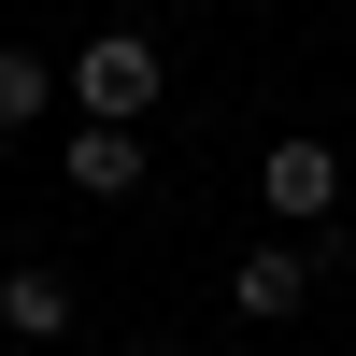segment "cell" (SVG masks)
<instances>
[{
	"instance_id": "1",
	"label": "cell",
	"mask_w": 356,
	"mask_h": 356,
	"mask_svg": "<svg viewBox=\"0 0 356 356\" xmlns=\"http://www.w3.org/2000/svg\"><path fill=\"white\" fill-rule=\"evenodd\" d=\"M157 100H171V57L143 43V29H100V43L72 57V114L86 129H143Z\"/></svg>"
},
{
	"instance_id": "2",
	"label": "cell",
	"mask_w": 356,
	"mask_h": 356,
	"mask_svg": "<svg viewBox=\"0 0 356 356\" xmlns=\"http://www.w3.org/2000/svg\"><path fill=\"white\" fill-rule=\"evenodd\" d=\"M257 200H271L285 228H328V214H342V143H328V129H285L271 157H257Z\"/></svg>"
},
{
	"instance_id": "3",
	"label": "cell",
	"mask_w": 356,
	"mask_h": 356,
	"mask_svg": "<svg viewBox=\"0 0 356 356\" xmlns=\"http://www.w3.org/2000/svg\"><path fill=\"white\" fill-rule=\"evenodd\" d=\"M57 186H72V200H129L143 186V129H72V143H57Z\"/></svg>"
},
{
	"instance_id": "4",
	"label": "cell",
	"mask_w": 356,
	"mask_h": 356,
	"mask_svg": "<svg viewBox=\"0 0 356 356\" xmlns=\"http://www.w3.org/2000/svg\"><path fill=\"white\" fill-rule=\"evenodd\" d=\"M300 300H314V257H300V243H257L243 271H228V314H271V328H285Z\"/></svg>"
},
{
	"instance_id": "5",
	"label": "cell",
	"mask_w": 356,
	"mask_h": 356,
	"mask_svg": "<svg viewBox=\"0 0 356 356\" xmlns=\"http://www.w3.org/2000/svg\"><path fill=\"white\" fill-rule=\"evenodd\" d=\"M57 100H72V72H57V57H29V43H0V129H43Z\"/></svg>"
},
{
	"instance_id": "6",
	"label": "cell",
	"mask_w": 356,
	"mask_h": 356,
	"mask_svg": "<svg viewBox=\"0 0 356 356\" xmlns=\"http://www.w3.org/2000/svg\"><path fill=\"white\" fill-rule=\"evenodd\" d=\"M0 328L15 342H72V285L57 271H0Z\"/></svg>"
}]
</instances>
